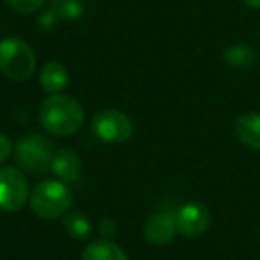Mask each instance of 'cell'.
Segmentation results:
<instances>
[{
	"instance_id": "8992f818",
	"label": "cell",
	"mask_w": 260,
	"mask_h": 260,
	"mask_svg": "<svg viewBox=\"0 0 260 260\" xmlns=\"http://www.w3.org/2000/svg\"><path fill=\"white\" fill-rule=\"evenodd\" d=\"M29 198V184L18 168H0V209L16 212Z\"/></svg>"
},
{
	"instance_id": "5bb4252c",
	"label": "cell",
	"mask_w": 260,
	"mask_h": 260,
	"mask_svg": "<svg viewBox=\"0 0 260 260\" xmlns=\"http://www.w3.org/2000/svg\"><path fill=\"white\" fill-rule=\"evenodd\" d=\"M64 228L72 237L75 239H86L91 234V223L84 214L72 212L64 216Z\"/></svg>"
},
{
	"instance_id": "6da1fadb",
	"label": "cell",
	"mask_w": 260,
	"mask_h": 260,
	"mask_svg": "<svg viewBox=\"0 0 260 260\" xmlns=\"http://www.w3.org/2000/svg\"><path fill=\"white\" fill-rule=\"evenodd\" d=\"M84 109L68 94H52L40 107V123L55 136H73L84 125Z\"/></svg>"
},
{
	"instance_id": "7c38bea8",
	"label": "cell",
	"mask_w": 260,
	"mask_h": 260,
	"mask_svg": "<svg viewBox=\"0 0 260 260\" xmlns=\"http://www.w3.org/2000/svg\"><path fill=\"white\" fill-rule=\"evenodd\" d=\"M82 260H128V256L118 244L102 239L86 246L82 251Z\"/></svg>"
},
{
	"instance_id": "ffe728a7",
	"label": "cell",
	"mask_w": 260,
	"mask_h": 260,
	"mask_svg": "<svg viewBox=\"0 0 260 260\" xmlns=\"http://www.w3.org/2000/svg\"><path fill=\"white\" fill-rule=\"evenodd\" d=\"M246 4L249 6V8H255V9H260V0H244Z\"/></svg>"
},
{
	"instance_id": "e0dca14e",
	"label": "cell",
	"mask_w": 260,
	"mask_h": 260,
	"mask_svg": "<svg viewBox=\"0 0 260 260\" xmlns=\"http://www.w3.org/2000/svg\"><path fill=\"white\" fill-rule=\"evenodd\" d=\"M57 20H59V15L54 11V9L50 8V11H47L43 16L40 18V25L43 27V29H47V30H50L52 27L57 23Z\"/></svg>"
},
{
	"instance_id": "5b68a950",
	"label": "cell",
	"mask_w": 260,
	"mask_h": 260,
	"mask_svg": "<svg viewBox=\"0 0 260 260\" xmlns=\"http://www.w3.org/2000/svg\"><path fill=\"white\" fill-rule=\"evenodd\" d=\"M91 126H93L94 136L109 145H121L128 141L134 134L132 119L114 109H105L94 114Z\"/></svg>"
},
{
	"instance_id": "8fae6325",
	"label": "cell",
	"mask_w": 260,
	"mask_h": 260,
	"mask_svg": "<svg viewBox=\"0 0 260 260\" xmlns=\"http://www.w3.org/2000/svg\"><path fill=\"white\" fill-rule=\"evenodd\" d=\"M68 70L59 61H48L43 64L40 73V82L45 91L52 94H57L68 86Z\"/></svg>"
},
{
	"instance_id": "52a82bcc",
	"label": "cell",
	"mask_w": 260,
	"mask_h": 260,
	"mask_svg": "<svg viewBox=\"0 0 260 260\" xmlns=\"http://www.w3.org/2000/svg\"><path fill=\"white\" fill-rule=\"evenodd\" d=\"M177 219V230L178 234L185 237H198L205 234L210 224V212L202 203H185L175 214Z\"/></svg>"
},
{
	"instance_id": "9c48e42d",
	"label": "cell",
	"mask_w": 260,
	"mask_h": 260,
	"mask_svg": "<svg viewBox=\"0 0 260 260\" xmlns=\"http://www.w3.org/2000/svg\"><path fill=\"white\" fill-rule=\"evenodd\" d=\"M52 171H54L59 180H62L64 184H70V182L79 180L80 175H82V160H80L79 153L73 152V150H57L54 162H52Z\"/></svg>"
},
{
	"instance_id": "9a60e30c",
	"label": "cell",
	"mask_w": 260,
	"mask_h": 260,
	"mask_svg": "<svg viewBox=\"0 0 260 260\" xmlns=\"http://www.w3.org/2000/svg\"><path fill=\"white\" fill-rule=\"evenodd\" d=\"M52 9L62 20H79L86 11L82 0H52Z\"/></svg>"
},
{
	"instance_id": "277c9868",
	"label": "cell",
	"mask_w": 260,
	"mask_h": 260,
	"mask_svg": "<svg viewBox=\"0 0 260 260\" xmlns=\"http://www.w3.org/2000/svg\"><path fill=\"white\" fill-rule=\"evenodd\" d=\"M16 162L22 170L32 175H41L52 170L55 150L52 141L41 134H27L16 143Z\"/></svg>"
},
{
	"instance_id": "4fadbf2b",
	"label": "cell",
	"mask_w": 260,
	"mask_h": 260,
	"mask_svg": "<svg viewBox=\"0 0 260 260\" xmlns=\"http://www.w3.org/2000/svg\"><path fill=\"white\" fill-rule=\"evenodd\" d=\"M224 61L237 70H249L258 62V54L253 50L249 45L246 43H237L230 45L224 50Z\"/></svg>"
},
{
	"instance_id": "d6986e66",
	"label": "cell",
	"mask_w": 260,
	"mask_h": 260,
	"mask_svg": "<svg viewBox=\"0 0 260 260\" xmlns=\"http://www.w3.org/2000/svg\"><path fill=\"white\" fill-rule=\"evenodd\" d=\"M114 232H116V224L112 219H104L100 223V234L104 235L105 239L111 237V235H114Z\"/></svg>"
},
{
	"instance_id": "ba28073f",
	"label": "cell",
	"mask_w": 260,
	"mask_h": 260,
	"mask_svg": "<svg viewBox=\"0 0 260 260\" xmlns=\"http://www.w3.org/2000/svg\"><path fill=\"white\" fill-rule=\"evenodd\" d=\"M177 212H155L145 221V237L153 246H166L173 241V237L178 234L177 230Z\"/></svg>"
},
{
	"instance_id": "2e32d148",
	"label": "cell",
	"mask_w": 260,
	"mask_h": 260,
	"mask_svg": "<svg viewBox=\"0 0 260 260\" xmlns=\"http://www.w3.org/2000/svg\"><path fill=\"white\" fill-rule=\"evenodd\" d=\"M11 9H15L20 15H30L43 8L45 0H6Z\"/></svg>"
},
{
	"instance_id": "30bf717a",
	"label": "cell",
	"mask_w": 260,
	"mask_h": 260,
	"mask_svg": "<svg viewBox=\"0 0 260 260\" xmlns=\"http://www.w3.org/2000/svg\"><path fill=\"white\" fill-rule=\"evenodd\" d=\"M235 136L244 146L260 150V114L246 112L235 121Z\"/></svg>"
},
{
	"instance_id": "3957f363",
	"label": "cell",
	"mask_w": 260,
	"mask_h": 260,
	"mask_svg": "<svg viewBox=\"0 0 260 260\" xmlns=\"http://www.w3.org/2000/svg\"><path fill=\"white\" fill-rule=\"evenodd\" d=\"M36 70V57L29 45L18 38L0 41V72L15 82L30 79Z\"/></svg>"
},
{
	"instance_id": "ac0fdd59",
	"label": "cell",
	"mask_w": 260,
	"mask_h": 260,
	"mask_svg": "<svg viewBox=\"0 0 260 260\" xmlns=\"http://www.w3.org/2000/svg\"><path fill=\"white\" fill-rule=\"evenodd\" d=\"M11 150H13L11 141H9L4 134H0V164L6 162V160L9 159V155H11Z\"/></svg>"
},
{
	"instance_id": "7a4b0ae2",
	"label": "cell",
	"mask_w": 260,
	"mask_h": 260,
	"mask_svg": "<svg viewBox=\"0 0 260 260\" xmlns=\"http://www.w3.org/2000/svg\"><path fill=\"white\" fill-rule=\"evenodd\" d=\"M73 200V192L64 182L45 180L30 192V209L41 219H55L66 214Z\"/></svg>"
},
{
	"instance_id": "44dd1931",
	"label": "cell",
	"mask_w": 260,
	"mask_h": 260,
	"mask_svg": "<svg viewBox=\"0 0 260 260\" xmlns=\"http://www.w3.org/2000/svg\"><path fill=\"white\" fill-rule=\"evenodd\" d=\"M258 237H260V232H258Z\"/></svg>"
}]
</instances>
